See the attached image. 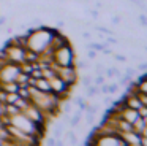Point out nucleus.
I'll list each match as a JSON object with an SVG mask.
<instances>
[{
	"label": "nucleus",
	"mask_w": 147,
	"mask_h": 146,
	"mask_svg": "<svg viewBox=\"0 0 147 146\" xmlns=\"http://www.w3.org/2000/svg\"><path fill=\"white\" fill-rule=\"evenodd\" d=\"M10 117V124H13L14 127L24 130L26 133H30V135H36L40 138H45V132H46V124H36L33 121H30L26 114H22L21 111H18L16 114H11Z\"/></svg>",
	"instance_id": "f257e3e1"
},
{
	"label": "nucleus",
	"mask_w": 147,
	"mask_h": 146,
	"mask_svg": "<svg viewBox=\"0 0 147 146\" xmlns=\"http://www.w3.org/2000/svg\"><path fill=\"white\" fill-rule=\"evenodd\" d=\"M74 59H76V53H74V48L71 46V43H65L52 51V62L59 67L73 65Z\"/></svg>",
	"instance_id": "f03ea898"
},
{
	"label": "nucleus",
	"mask_w": 147,
	"mask_h": 146,
	"mask_svg": "<svg viewBox=\"0 0 147 146\" xmlns=\"http://www.w3.org/2000/svg\"><path fill=\"white\" fill-rule=\"evenodd\" d=\"M55 75L60 76V78L63 79V81L67 83L70 87H73V86L78 83V79H79V73H78L76 68H74V65L57 67V70H55Z\"/></svg>",
	"instance_id": "7ed1b4c3"
},
{
	"label": "nucleus",
	"mask_w": 147,
	"mask_h": 146,
	"mask_svg": "<svg viewBox=\"0 0 147 146\" xmlns=\"http://www.w3.org/2000/svg\"><path fill=\"white\" fill-rule=\"evenodd\" d=\"M21 67L19 63H13V62H7L5 65L0 67V83H10V81H16V76L19 75Z\"/></svg>",
	"instance_id": "20e7f679"
},
{
	"label": "nucleus",
	"mask_w": 147,
	"mask_h": 146,
	"mask_svg": "<svg viewBox=\"0 0 147 146\" xmlns=\"http://www.w3.org/2000/svg\"><path fill=\"white\" fill-rule=\"evenodd\" d=\"M21 113L26 114V116L29 117L30 121H33V122H36V124H46V116H45V113H43V111L40 110L38 106H35L33 103H29L22 111H21Z\"/></svg>",
	"instance_id": "39448f33"
},
{
	"label": "nucleus",
	"mask_w": 147,
	"mask_h": 146,
	"mask_svg": "<svg viewBox=\"0 0 147 146\" xmlns=\"http://www.w3.org/2000/svg\"><path fill=\"white\" fill-rule=\"evenodd\" d=\"M120 140L123 141V146H139V133L134 130H128V132H119Z\"/></svg>",
	"instance_id": "423d86ee"
},
{
	"label": "nucleus",
	"mask_w": 147,
	"mask_h": 146,
	"mask_svg": "<svg viewBox=\"0 0 147 146\" xmlns=\"http://www.w3.org/2000/svg\"><path fill=\"white\" fill-rule=\"evenodd\" d=\"M120 117H123L125 121H128V122L133 124L134 121L139 117V114H138V110H133V108L123 106V108L120 110Z\"/></svg>",
	"instance_id": "0eeeda50"
},
{
	"label": "nucleus",
	"mask_w": 147,
	"mask_h": 146,
	"mask_svg": "<svg viewBox=\"0 0 147 146\" xmlns=\"http://www.w3.org/2000/svg\"><path fill=\"white\" fill-rule=\"evenodd\" d=\"M33 87H36L38 91H43V92H51V87H49V83H48V79L46 78H36V81H35V86Z\"/></svg>",
	"instance_id": "6e6552de"
},
{
	"label": "nucleus",
	"mask_w": 147,
	"mask_h": 146,
	"mask_svg": "<svg viewBox=\"0 0 147 146\" xmlns=\"http://www.w3.org/2000/svg\"><path fill=\"white\" fill-rule=\"evenodd\" d=\"M62 140H63V143L65 141H70L71 145H76V143H78V135L74 132H71V130H63Z\"/></svg>",
	"instance_id": "1a4fd4ad"
},
{
	"label": "nucleus",
	"mask_w": 147,
	"mask_h": 146,
	"mask_svg": "<svg viewBox=\"0 0 147 146\" xmlns=\"http://www.w3.org/2000/svg\"><path fill=\"white\" fill-rule=\"evenodd\" d=\"M29 78H30V75L19 72V75L16 76V84L21 86V87H27V86H29Z\"/></svg>",
	"instance_id": "9d476101"
},
{
	"label": "nucleus",
	"mask_w": 147,
	"mask_h": 146,
	"mask_svg": "<svg viewBox=\"0 0 147 146\" xmlns=\"http://www.w3.org/2000/svg\"><path fill=\"white\" fill-rule=\"evenodd\" d=\"M86 89H87V94H86L87 98H93V97H96V95H101V92H100V86L90 84V86H87Z\"/></svg>",
	"instance_id": "9b49d317"
},
{
	"label": "nucleus",
	"mask_w": 147,
	"mask_h": 146,
	"mask_svg": "<svg viewBox=\"0 0 147 146\" xmlns=\"http://www.w3.org/2000/svg\"><path fill=\"white\" fill-rule=\"evenodd\" d=\"M30 103V100H29V98H22V97H18L16 98V100H14V106H16L18 108V110H19V111H22L24 110V108H26L27 106V105H29Z\"/></svg>",
	"instance_id": "f8f14e48"
},
{
	"label": "nucleus",
	"mask_w": 147,
	"mask_h": 146,
	"mask_svg": "<svg viewBox=\"0 0 147 146\" xmlns=\"http://www.w3.org/2000/svg\"><path fill=\"white\" fill-rule=\"evenodd\" d=\"M89 48H90V49H95L96 53H101L103 48H106V46L103 43H98V41H90V43L87 44V49H89Z\"/></svg>",
	"instance_id": "ddd939ff"
},
{
	"label": "nucleus",
	"mask_w": 147,
	"mask_h": 146,
	"mask_svg": "<svg viewBox=\"0 0 147 146\" xmlns=\"http://www.w3.org/2000/svg\"><path fill=\"white\" fill-rule=\"evenodd\" d=\"M78 81H81V86H82V87H87V86L92 84V75H82L81 79H78Z\"/></svg>",
	"instance_id": "4468645a"
},
{
	"label": "nucleus",
	"mask_w": 147,
	"mask_h": 146,
	"mask_svg": "<svg viewBox=\"0 0 147 146\" xmlns=\"http://www.w3.org/2000/svg\"><path fill=\"white\" fill-rule=\"evenodd\" d=\"M18 95L19 97H22V98H29L30 97V94H29V86L27 87H21V86H18Z\"/></svg>",
	"instance_id": "2eb2a0df"
},
{
	"label": "nucleus",
	"mask_w": 147,
	"mask_h": 146,
	"mask_svg": "<svg viewBox=\"0 0 147 146\" xmlns=\"http://www.w3.org/2000/svg\"><path fill=\"white\" fill-rule=\"evenodd\" d=\"M105 81H106L105 75H95V78H92V84H95V86H101Z\"/></svg>",
	"instance_id": "dca6fc26"
},
{
	"label": "nucleus",
	"mask_w": 147,
	"mask_h": 146,
	"mask_svg": "<svg viewBox=\"0 0 147 146\" xmlns=\"http://www.w3.org/2000/svg\"><path fill=\"white\" fill-rule=\"evenodd\" d=\"M84 113H86V124H87V126L95 124V116H96V114L90 113V111H84Z\"/></svg>",
	"instance_id": "f3484780"
},
{
	"label": "nucleus",
	"mask_w": 147,
	"mask_h": 146,
	"mask_svg": "<svg viewBox=\"0 0 147 146\" xmlns=\"http://www.w3.org/2000/svg\"><path fill=\"white\" fill-rule=\"evenodd\" d=\"M134 95L139 98V102L142 105H147V94L146 92H141V91H134Z\"/></svg>",
	"instance_id": "a211bd4d"
},
{
	"label": "nucleus",
	"mask_w": 147,
	"mask_h": 146,
	"mask_svg": "<svg viewBox=\"0 0 147 146\" xmlns=\"http://www.w3.org/2000/svg\"><path fill=\"white\" fill-rule=\"evenodd\" d=\"M103 72H105V63L96 62L95 67H93V73H95V75H103Z\"/></svg>",
	"instance_id": "6ab92c4d"
},
{
	"label": "nucleus",
	"mask_w": 147,
	"mask_h": 146,
	"mask_svg": "<svg viewBox=\"0 0 147 146\" xmlns=\"http://www.w3.org/2000/svg\"><path fill=\"white\" fill-rule=\"evenodd\" d=\"M138 21H139L141 27H147V16H146V13H144V11L138 16Z\"/></svg>",
	"instance_id": "aec40b11"
},
{
	"label": "nucleus",
	"mask_w": 147,
	"mask_h": 146,
	"mask_svg": "<svg viewBox=\"0 0 147 146\" xmlns=\"http://www.w3.org/2000/svg\"><path fill=\"white\" fill-rule=\"evenodd\" d=\"M106 97H103V100H101V105H105V106H111V103H112V97H111V94H105Z\"/></svg>",
	"instance_id": "412c9836"
},
{
	"label": "nucleus",
	"mask_w": 147,
	"mask_h": 146,
	"mask_svg": "<svg viewBox=\"0 0 147 146\" xmlns=\"http://www.w3.org/2000/svg\"><path fill=\"white\" fill-rule=\"evenodd\" d=\"M112 54H114V53H112ZM114 60H117V62H127V57H125L122 53H115L114 54Z\"/></svg>",
	"instance_id": "4be33fe9"
},
{
	"label": "nucleus",
	"mask_w": 147,
	"mask_h": 146,
	"mask_svg": "<svg viewBox=\"0 0 147 146\" xmlns=\"http://www.w3.org/2000/svg\"><path fill=\"white\" fill-rule=\"evenodd\" d=\"M111 22H112L114 25H119V24H122V16H120V14H114V16L111 18Z\"/></svg>",
	"instance_id": "5701e85b"
},
{
	"label": "nucleus",
	"mask_w": 147,
	"mask_h": 146,
	"mask_svg": "<svg viewBox=\"0 0 147 146\" xmlns=\"http://www.w3.org/2000/svg\"><path fill=\"white\" fill-rule=\"evenodd\" d=\"M119 91V84H108V94H115Z\"/></svg>",
	"instance_id": "b1692460"
},
{
	"label": "nucleus",
	"mask_w": 147,
	"mask_h": 146,
	"mask_svg": "<svg viewBox=\"0 0 147 146\" xmlns=\"http://www.w3.org/2000/svg\"><path fill=\"white\" fill-rule=\"evenodd\" d=\"M96 56H98V54H96V51L95 49H90V48H89V51H87V59L93 60V59H96Z\"/></svg>",
	"instance_id": "393cba45"
},
{
	"label": "nucleus",
	"mask_w": 147,
	"mask_h": 146,
	"mask_svg": "<svg viewBox=\"0 0 147 146\" xmlns=\"http://www.w3.org/2000/svg\"><path fill=\"white\" fill-rule=\"evenodd\" d=\"M87 13L92 16V19H98L100 18V11H98V10H87Z\"/></svg>",
	"instance_id": "a878e982"
},
{
	"label": "nucleus",
	"mask_w": 147,
	"mask_h": 146,
	"mask_svg": "<svg viewBox=\"0 0 147 146\" xmlns=\"http://www.w3.org/2000/svg\"><path fill=\"white\" fill-rule=\"evenodd\" d=\"M136 70H139V72H146V70H147V62H139Z\"/></svg>",
	"instance_id": "bb28decb"
},
{
	"label": "nucleus",
	"mask_w": 147,
	"mask_h": 146,
	"mask_svg": "<svg viewBox=\"0 0 147 146\" xmlns=\"http://www.w3.org/2000/svg\"><path fill=\"white\" fill-rule=\"evenodd\" d=\"M8 22V16L7 14H0V27H2V25H5Z\"/></svg>",
	"instance_id": "cd10ccee"
},
{
	"label": "nucleus",
	"mask_w": 147,
	"mask_h": 146,
	"mask_svg": "<svg viewBox=\"0 0 147 146\" xmlns=\"http://www.w3.org/2000/svg\"><path fill=\"white\" fill-rule=\"evenodd\" d=\"M81 37L86 38V40H90V38H92V33H90V32H87V30H82V32H81Z\"/></svg>",
	"instance_id": "c85d7f7f"
},
{
	"label": "nucleus",
	"mask_w": 147,
	"mask_h": 146,
	"mask_svg": "<svg viewBox=\"0 0 147 146\" xmlns=\"http://www.w3.org/2000/svg\"><path fill=\"white\" fill-rule=\"evenodd\" d=\"M46 145L54 146L55 145V138H54V136H48V138H46Z\"/></svg>",
	"instance_id": "c756f323"
},
{
	"label": "nucleus",
	"mask_w": 147,
	"mask_h": 146,
	"mask_svg": "<svg viewBox=\"0 0 147 146\" xmlns=\"http://www.w3.org/2000/svg\"><path fill=\"white\" fill-rule=\"evenodd\" d=\"M63 113H70L71 114V105L70 103H65L63 105Z\"/></svg>",
	"instance_id": "7c9ffc66"
},
{
	"label": "nucleus",
	"mask_w": 147,
	"mask_h": 146,
	"mask_svg": "<svg viewBox=\"0 0 147 146\" xmlns=\"http://www.w3.org/2000/svg\"><path fill=\"white\" fill-rule=\"evenodd\" d=\"M2 114H3V103L0 102V116H2Z\"/></svg>",
	"instance_id": "2f4dec72"
}]
</instances>
